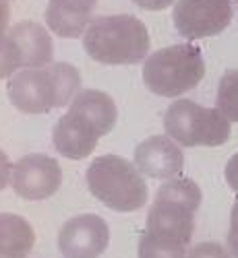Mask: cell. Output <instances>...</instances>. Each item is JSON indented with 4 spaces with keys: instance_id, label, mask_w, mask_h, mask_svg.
I'll list each match as a JSON object with an SVG mask.
<instances>
[{
    "instance_id": "6da1fadb",
    "label": "cell",
    "mask_w": 238,
    "mask_h": 258,
    "mask_svg": "<svg viewBox=\"0 0 238 258\" xmlns=\"http://www.w3.org/2000/svg\"><path fill=\"white\" fill-rule=\"evenodd\" d=\"M83 48L100 64H137L149 54V31L133 15L98 17L83 35Z\"/></svg>"
},
{
    "instance_id": "7a4b0ae2",
    "label": "cell",
    "mask_w": 238,
    "mask_h": 258,
    "mask_svg": "<svg viewBox=\"0 0 238 258\" xmlns=\"http://www.w3.org/2000/svg\"><path fill=\"white\" fill-rule=\"evenodd\" d=\"M89 192L116 213H131L147 203V184L143 174L120 155H102L87 167Z\"/></svg>"
},
{
    "instance_id": "3957f363",
    "label": "cell",
    "mask_w": 238,
    "mask_h": 258,
    "mask_svg": "<svg viewBox=\"0 0 238 258\" xmlns=\"http://www.w3.org/2000/svg\"><path fill=\"white\" fill-rule=\"evenodd\" d=\"M201 205V188L188 178H172L158 188L147 213V229L154 235L188 244L195 229V213Z\"/></svg>"
},
{
    "instance_id": "277c9868",
    "label": "cell",
    "mask_w": 238,
    "mask_h": 258,
    "mask_svg": "<svg viewBox=\"0 0 238 258\" xmlns=\"http://www.w3.org/2000/svg\"><path fill=\"white\" fill-rule=\"evenodd\" d=\"M205 77L203 54L193 44H176L149 54L143 62L145 87L162 97H178Z\"/></svg>"
},
{
    "instance_id": "5b68a950",
    "label": "cell",
    "mask_w": 238,
    "mask_h": 258,
    "mask_svg": "<svg viewBox=\"0 0 238 258\" xmlns=\"http://www.w3.org/2000/svg\"><path fill=\"white\" fill-rule=\"evenodd\" d=\"M166 135L182 147H220L230 139V120L218 107L176 99L164 116Z\"/></svg>"
},
{
    "instance_id": "8992f818",
    "label": "cell",
    "mask_w": 238,
    "mask_h": 258,
    "mask_svg": "<svg viewBox=\"0 0 238 258\" xmlns=\"http://www.w3.org/2000/svg\"><path fill=\"white\" fill-rule=\"evenodd\" d=\"M174 27L184 39H203L222 33L232 21L230 0H178L174 5Z\"/></svg>"
},
{
    "instance_id": "52a82bcc",
    "label": "cell",
    "mask_w": 238,
    "mask_h": 258,
    "mask_svg": "<svg viewBox=\"0 0 238 258\" xmlns=\"http://www.w3.org/2000/svg\"><path fill=\"white\" fill-rule=\"evenodd\" d=\"M110 242V227L100 215H77L64 221L58 231V252L62 258H98Z\"/></svg>"
},
{
    "instance_id": "ba28073f",
    "label": "cell",
    "mask_w": 238,
    "mask_h": 258,
    "mask_svg": "<svg viewBox=\"0 0 238 258\" xmlns=\"http://www.w3.org/2000/svg\"><path fill=\"white\" fill-rule=\"evenodd\" d=\"M13 190L25 201L50 199L62 184V169L44 153H29L13 165Z\"/></svg>"
},
{
    "instance_id": "9c48e42d",
    "label": "cell",
    "mask_w": 238,
    "mask_h": 258,
    "mask_svg": "<svg viewBox=\"0 0 238 258\" xmlns=\"http://www.w3.org/2000/svg\"><path fill=\"white\" fill-rule=\"evenodd\" d=\"M9 101L23 114H46L56 107L54 81L46 69H21L7 83Z\"/></svg>"
},
{
    "instance_id": "30bf717a",
    "label": "cell",
    "mask_w": 238,
    "mask_h": 258,
    "mask_svg": "<svg viewBox=\"0 0 238 258\" xmlns=\"http://www.w3.org/2000/svg\"><path fill=\"white\" fill-rule=\"evenodd\" d=\"M135 165L147 178L172 180L184 167V155L178 143L170 137L154 135L137 145L135 149Z\"/></svg>"
},
{
    "instance_id": "8fae6325",
    "label": "cell",
    "mask_w": 238,
    "mask_h": 258,
    "mask_svg": "<svg viewBox=\"0 0 238 258\" xmlns=\"http://www.w3.org/2000/svg\"><path fill=\"white\" fill-rule=\"evenodd\" d=\"M9 37L21 54V69H46L54 60L52 37L35 21H19L9 29Z\"/></svg>"
},
{
    "instance_id": "7c38bea8",
    "label": "cell",
    "mask_w": 238,
    "mask_h": 258,
    "mask_svg": "<svg viewBox=\"0 0 238 258\" xmlns=\"http://www.w3.org/2000/svg\"><path fill=\"white\" fill-rule=\"evenodd\" d=\"M100 135L89 124H85L75 114L67 112L54 126L52 143L54 149L67 159H85L89 157L98 147Z\"/></svg>"
},
{
    "instance_id": "4fadbf2b",
    "label": "cell",
    "mask_w": 238,
    "mask_h": 258,
    "mask_svg": "<svg viewBox=\"0 0 238 258\" xmlns=\"http://www.w3.org/2000/svg\"><path fill=\"white\" fill-rule=\"evenodd\" d=\"M69 112L89 124L93 131L104 137L116 126L118 110L114 99L98 89H81L69 105Z\"/></svg>"
},
{
    "instance_id": "5bb4252c",
    "label": "cell",
    "mask_w": 238,
    "mask_h": 258,
    "mask_svg": "<svg viewBox=\"0 0 238 258\" xmlns=\"http://www.w3.org/2000/svg\"><path fill=\"white\" fill-rule=\"evenodd\" d=\"M35 244V231L21 215L0 213V258H27Z\"/></svg>"
},
{
    "instance_id": "9a60e30c",
    "label": "cell",
    "mask_w": 238,
    "mask_h": 258,
    "mask_svg": "<svg viewBox=\"0 0 238 258\" xmlns=\"http://www.w3.org/2000/svg\"><path fill=\"white\" fill-rule=\"evenodd\" d=\"M46 25L58 37L75 39V37L85 35L87 27L91 25V13L89 11H79V9H67V7H58V5L48 3V7H46Z\"/></svg>"
},
{
    "instance_id": "2e32d148",
    "label": "cell",
    "mask_w": 238,
    "mask_h": 258,
    "mask_svg": "<svg viewBox=\"0 0 238 258\" xmlns=\"http://www.w3.org/2000/svg\"><path fill=\"white\" fill-rule=\"evenodd\" d=\"M48 73L54 81L56 91V107H64L75 99V95L81 91V75L69 62H52L48 67Z\"/></svg>"
},
{
    "instance_id": "e0dca14e",
    "label": "cell",
    "mask_w": 238,
    "mask_h": 258,
    "mask_svg": "<svg viewBox=\"0 0 238 258\" xmlns=\"http://www.w3.org/2000/svg\"><path fill=\"white\" fill-rule=\"evenodd\" d=\"M139 258H186V244L143 231L139 240Z\"/></svg>"
},
{
    "instance_id": "ac0fdd59",
    "label": "cell",
    "mask_w": 238,
    "mask_h": 258,
    "mask_svg": "<svg viewBox=\"0 0 238 258\" xmlns=\"http://www.w3.org/2000/svg\"><path fill=\"white\" fill-rule=\"evenodd\" d=\"M215 107L230 120L238 122V71H226L218 85Z\"/></svg>"
},
{
    "instance_id": "d6986e66",
    "label": "cell",
    "mask_w": 238,
    "mask_h": 258,
    "mask_svg": "<svg viewBox=\"0 0 238 258\" xmlns=\"http://www.w3.org/2000/svg\"><path fill=\"white\" fill-rule=\"evenodd\" d=\"M21 69V54L9 33H0V79H11Z\"/></svg>"
},
{
    "instance_id": "ffe728a7",
    "label": "cell",
    "mask_w": 238,
    "mask_h": 258,
    "mask_svg": "<svg viewBox=\"0 0 238 258\" xmlns=\"http://www.w3.org/2000/svg\"><path fill=\"white\" fill-rule=\"evenodd\" d=\"M186 258H232V254L218 242H201L186 252Z\"/></svg>"
},
{
    "instance_id": "44dd1931",
    "label": "cell",
    "mask_w": 238,
    "mask_h": 258,
    "mask_svg": "<svg viewBox=\"0 0 238 258\" xmlns=\"http://www.w3.org/2000/svg\"><path fill=\"white\" fill-rule=\"evenodd\" d=\"M228 250L232 258H238V199L230 213V229H228Z\"/></svg>"
},
{
    "instance_id": "7402d4cb",
    "label": "cell",
    "mask_w": 238,
    "mask_h": 258,
    "mask_svg": "<svg viewBox=\"0 0 238 258\" xmlns=\"http://www.w3.org/2000/svg\"><path fill=\"white\" fill-rule=\"evenodd\" d=\"M224 174H226V182H228V186H230L232 190L238 192V153H234V155L228 159Z\"/></svg>"
},
{
    "instance_id": "603a6c76",
    "label": "cell",
    "mask_w": 238,
    "mask_h": 258,
    "mask_svg": "<svg viewBox=\"0 0 238 258\" xmlns=\"http://www.w3.org/2000/svg\"><path fill=\"white\" fill-rule=\"evenodd\" d=\"M50 5H58V7H67V9H79V11H89L96 7L98 0H48Z\"/></svg>"
},
{
    "instance_id": "cb8c5ba5",
    "label": "cell",
    "mask_w": 238,
    "mask_h": 258,
    "mask_svg": "<svg viewBox=\"0 0 238 258\" xmlns=\"http://www.w3.org/2000/svg\"><path fill=\"white\" fill-rule=\"evenodd\" d=\"M11 176H13V167H11V161L7 157V153L0 149V190L7 188V184L11 182Z\"/></svg>"
},
{
    "instance_id": "d4e9b609",
    "label": "cell",
    "mask_w": 238,
    "mask_h": 258,
    "mask_svg": "<svg viewBox=\"0 0 238 258\" xmlns=\"http://www.w3.org/2000/svg\"><path fill=\"white\" fill-rule=\"evenodd\" d=\"M133 3L145 11H162V9L170 7L174 0H133Z\"/></svg>"
},
{
    "instance_id": "484cf974",
    "label": "cell",
    "mask_w": 238,
    "mask_h": 258,
    "mask_svg": "<svg viewBox=\"0 0 238 258\" xmlns=\"http://www.w3.org/2000/svg\"><path fill=\"white\" fill-rule=\"evenodd\" d=\"M9 27V5L5 0H0V33H7Z\"/></svg>"
},
{
    "instance_id": "4316f807",
    "label": "cell",
    "mask_w": 238,
    "mask_h": 258,
    "mask_svg": "<svg viewBox=\"0 0 238 258\" xmlns=\"http://www.w3.org/2000/svg\"><path fill=\"white\" fill-rule=\"evenodd\" d=\"M5 3H9V0H5Z\"/></svg>"
}]
</instances>
